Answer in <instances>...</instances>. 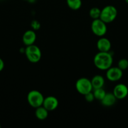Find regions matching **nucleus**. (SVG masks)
Instances as JSON below:
<instances>
[{"label": "nucleus", "instance_id": "1", "mask_svg": "<svg viewBox=\"0 0 128 128\" xmlns=\"http://www.w3.org/2000/svg\"><path fill=\"white\" fill-rule=\"evenodd\" d=\"M113 62L112 55L110 52H100L95 55L94 64L95 67L102 71H105L111 67Z\"/></svg>", "mask_w": 128, "mask_h": 128}, {"label": "nucleus", "instance_id": "2", "mask_svg": "<svg viewBox=\"0 0 128 128\" xmlns=\"http://www.w3.org/2000/svg\"><path fill=\"white\" fill-rule=\"evenodd\" d=\"M117 16L116 8L112 5H108L101 10L100 19L105 23H110L115 20Z\"/></svg>", "mask_w": 128, "mask_h": 128}, {"label": "nucleus", "instance_id": "3", "mask_svg": "<svg viewBox=\"0 0 128 128\" xmlns=\"http://www.w3.org/2000/svg\"><path fill=\"white\" fill-rule=\"evenodd\" d=\"M25 53L27 60L32 63H36L41 60V50L39 47L34 44L26 46L25 50Z\"/></svg>", "mask_w": 128, "mask_h": 128}, {"label": "nucleus", "instance_id": "4", "mask_svg": "<svg viewBox=\"0 0 128 128\" xmlns=\"http://www.w3.org/2000/svg\"><path fill=\"white\" fill-rule=\"evenodd\" d=\"M44 96L42 93L37 90L30 91L27 95V101L29 104L34 108L42 106L44 101Z\"/></svg>", "mask_w": 128, "mask_h": 128}, {"label": "nucleus", "instance_id": "5", "mask_svg": "<svg viewBox=\"0 0 128 128\" xmlns=\"http://www.w3.org/2000/svg\"><path fill=\"white\" fill-rule=\"evenodd\" d=\"M75 88L79 94L84 96L92 91L93 87L91 80L87 78H80L76 81Z\"/></svg>", "mask_w": 128, "mask_h": 128}, {"label": "nucleus", "instance_id": "6", "mask_svg": "<svg viewBox=\"0 0 128 128\" xmlns=\"http://www.w3.org/2000/svg\"><path fill=\"white\" fill-rule=\"evenodd\" d=\"M91 30L93 33L97 36L102 37L106 34L107 28L106 23L99 18L93 20L91 24Z\"/></svg>", "mask_w": 128, "mask_h": 128}, {"label": "nucleus", "instance_id": "7", "mask_svg": "<svg viewBox=\"0 0 128 128\" xmlns=\"http://www.w3.org/2000/svg\"><path fill=\"white\" fill-rule=\"evenodd\" d=\"M106 78L108 80L112 82H115L122 78L123 75L122 70H120L119 68L117 67H110L108 70H106Z\"/></svg>", "mask_w": 128, "mask_h": 128}, {"label": "nucleus", "instance_id": "8", "mask_svg": "<svg viewBox=\"0 0 128 128\" xmlns=\"http://www.w3.org/2000/svg\"><path fill=\"white\" fill-rule=\"evenodd\" d=\"M112 92L117 100H124L128 95V88L124 84H117L114 87Z\"/></svg>", "mask_w": 128, "mask_h": 128}, {"label": "nucleus", "instance_id": "9", "mask_svg": "<svg viewBox=\"0 0 128 128\" xmlns=\"http://www.w3.org/2000/svg\"><path fill=\"white\" fill-rule=\"evenodd\" d=\"M42 106L45 108L48 111H53V110H56L58 106V101L55 96H47L44 98Z\"/></svg>", "mask_w": 128, "mask_h": 128}, {"label": "nucleus", "instance_id": "10", "mask_svg": "<svg viewBox=\"0 0 128 128\" xmlns=\"http://www.w3.org/2000/svg\"><path fill=\"white\" fill-rule=\"evenodd\" d=\"M97 48L100 52H109L111 49V42L109 39L102 36L97 42Z\"/></svg>", "mask_w": 128, "mask_h": 128}, {"label": "nucleus", "instance_id": "11", "mask_svg": "<svg viewBox=\"0 0 128 128\" xmlns=\"http://www.w3.org/2000/svg\"><path fill=\"white\" fill-rule=\"evenodd\" d=\"M36 40V34L34 30H28L23 35L22 41L24 44L27 46L33 44Z\"/></svg>", "mask_w": 128, "mask_h": 128}, {"label": "nucleus", "instance_id": "12", "mask_svg": "<svg viewBox=\"0 0 128 128\" xmlns=\"http://www.w3.org/2000/svg\"><path fill=\"white\" fill-rule=\"evenodd\" d=\"M116 98L115 97L113 92H107V93L106 92L104 98L100 101L103 106L109 107L113 106L116 102Z\"/></svg>", "mask_w": 128, "mask_h": 128}, {"label": "nucleus", "instance_id": "13", "mask_svg": "<svg viewBox=\"0 0 128 128\" xmlns=\"http://www.w3.org/2000/svg\"><path fill=\"white\" fill-rule=\"evenodd\" d=\"M91 82L93 89L94 90V89L103 88L105 83V80L104 77L101 75H95L91 80Z\"/></svg>", "mask_w": 128, "mask_h": 128}, {"label": "nucleus", "instance_id": "14", "mask_svg": "<svg viewBox=\"0 0 128 128\" xmlns=\"http://www.w3.org/2000/svg\"><path fill=\"white\" fill-rule=\"evenodd\" d=\"M35 116L39 120H45L48 116V111L43 106L36 108L35 110Z\"/></svg>", "mask_w": 128, "mask_h": 128}, {"label": "nucleus", "instance_id": "15", "mask_svg": "<svg viewBox=\"0 0 128 128\" xmlns=\"http://www.w3.org/2000/svg\"><path fill=\"white\" fill-rule=\"evenodd\" d=\"M67 4L71 10H78L82 6V0H66Z\"/></svg>", "mask_w": 128, "mask_h": 128}, {"label": "nucleus", "instance_id": "16", "mask_svg": "<svg viewBox=\"0 0 128 128\" xmlns=\"http://www.w3.org/2000/svg\"><path fill=\"white\" fill-rule=\"evenodd\" d=\"M93 93H94V98H95V100L101 101L104 98V96H105L106 92L103 89V88H100L94 89V91L93 92Z\"/></svg>", "mask_w": 128, "mask_h": 128}, {"label": "nucleus", "instance_id": "17", "mask_svg": "<svg viewBox=\"0 0 128 128\" xmlns=\"http://www.w3.org/2000/svg\"><path fill=\"white\" fill-rule=\"evenodd\" d=\"M100 12H101V10L100 9L97 7H94L90 9L89 11V16L93 20H96V19L100 18Z\"/></svg>", "mask_w": 128, "mask_h": 128}, {"label": "nucleus", "instance_id": "18", "mask_svg": "<svg viewBox=\"0 0 128 128\" xmlns=\"http://www.w3.org/2000/svg\"><path fill=\"white\" fill-rule=\"evenodd\" d=\"M117 67L122 71L126 70L128 68V60L124 58L118 61Z\"/></svg>", "mask_w": 128, "mask_h": 128}, {"label": "nucleus", "instance_id": "19", "mask_svg": "<svg viewBox=\"0 0 128 128\" xmlns=\"http://www.w3.org/2000/svg\"><path fill=\"white\" fill-rule=\"evenodd\" d=\"M84 96H85V100H86V101L89 102H92V101L94 100V99H95V98H94V93H93V92H92V91L91 92H89V93L86 94H85L84 95Z\"/></svg>", "mask_w": 128, "mask_h": 128}, {"label": "nucleus", "instance_id": "20", "mask_svg": "<svg viewBox=\"0 0 128 128\" xmlns=\"http://www.w3.org/2000/svg\"><path fill=\"white\" fill-rule=\"evenodd\" d=\"M31 26L33 30H38L40 28L41 25H40V23L39 21H36V20H33L31 22Z\"/></svg>", "mask_w": 128, "mask_h": 128}, {"label": "nucleus", "instance_id": "21", "mask_svg": "<svg viewBox=\"0 0 128 128\" xmlns=\"http://www.w3.org/2000/svg\"><path fill=\"white\" fill-rule=\"evenodd\" d=\"M4 67H5V63H4V61L3 60L0 58V71H1L3 70Z\"/></svg>", "mask_w": 128, "mask_h": 128}, {"label": "nucleus", "instance_id": "22", "mask_svg": "<svg viewBox=\"0 0 128 128\" xmlns=\"http://www.w3.org/2000/svg\"><path fill=\"white\" fill-rule=\"evenodd\" d=\"M125 2H126L127 4H128V0H125Z\"/></svg>", "mask_w": 128, "mask_h": 128}, {"label": "nucleus", "instance_id": "23", "mask_svg": "<svg viewBox=\"0 0 128 128\" xmlns=\"http://www.w3.org/2000/svg\"><path fill=\"white\" fill-rule=\"evenodd\" d=\"M23 1H29V0H23Z\"/></svg>", "mask_w": 128, "mask_h": 128}, {"label": "nucleus", "instance_id": "24", "mask_svg": "<svg viewBox=\"0 0 128 128\" xmlns=\"http://www.w3.org/2000/svg\"><path fill=\"white\" fill-rule=\"evenodd\" d=\"M0 128H1V125H0Z\"/></svg>", "mask_w": 128, "mask_h": 128}]
</instances>
